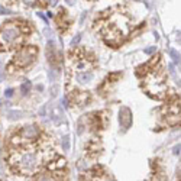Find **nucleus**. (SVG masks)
Wrapping results in <instances>:
<instances>
[{
  "label": "nucleus",
  "mask_w": 181,
  "mask_h": 181,
  "mask_svg": "<svg viewBox=\"0 0 181 181\" xmlns=\"http://www.w3.org/2000/svg\"><path fill=\"white\" fill-rule=\"evenodd\" d=\"M35 57H36V48H34V46H26V48H22V49L15 55L13 62H15L18 67L25 68L34 62Z\"/></svg>",
  "instance_id": "1"
},
{
  "label": "nucleus",
  "mask_w": 181,
  "mask_h": 181,
  "mask_svg": "<svg viewBox=\"0 0 181 181\" xmlns=\"http://www.w3.org/2000/svg\"><path fill=\"white\" fill-rule=\"evenodd\" d=\"M18 165L19 171L22 172H29L35 168L36 165V158L32 152H25V154H18L16 155V162H13Z\"/></svg>",
  "instance_id": "2"
},
{
  "label": "nucleus",
  "mask_w": 181,
  "mask_h": 181,
  "mask_svg": "<svg viewBox=\"0 0 181 181\" xmlns=\"http://www.w3.org/2000/svg\"><path fill=\"white\" fill-rule=\"evenodd\" d=\"M21 36V32L16 26L7 25L0 29V45H12L15 44Z\"/></svg>",
  "instance_id": "3"
},
{
  "label": "nucleus",
  "mask_w": 181,
  "mask_h": 181,
  "mask_svg": "<svg viewBox=\"0 0 181 181\" xmlns=\"http://www.w3.org/2000/svg\"><path fill=\"white\" fill-rule=\"evenodd\" d=\"M145 87H147V90L149 91L151 94H154V96H159V94H162V93L165 91V84H164L162 78L157 77L155 74H152L151 77H148Z\"/></svg>",
  "instance_id": "4"
},
{
  "label": "nucleus",
  "mask_w": 181,
  "mask_h": 181,
  "mask_svg": "<svg viewBox=\"0 0 181 181\" xmlns=\"http://www.w3.org/2000/svg\"><path fill=\"white\" fill-rule=\"evenodd\" d=\"M119 123L123 129H129L132 125V112L128 107H122L119 112Z\"/></svg>",
  "instance_id": "5"
},
{
  "label": "nucleus",
  "mask_w": 181,
  "mask_h": 181,
  "mask_svg": "<svg viewBox=\"0 0 181 181\" xmlns=\"http://www.w3.org/2000/svg\"><path fill=\"white\" fill-rule=\"evenodd\" d=\"M21 136H22L23 139H26V141H32V139H36V138L39 136V130H38L36 126L29 125V126H25L22 129Z\"/></svg>",
  "instance_id": "6"
},
{
  "label": "nucleus",
  "mask_w": 181,
  "mask_h": 181,
  "mask_svg": "<svg viewBox=\"0 0 181 181\" xmlns=\"http://www.w3.org/2000/svg\"><path fill=\"white\" fill-rule=\"evenodd\" d=\"M91 78H93V74H91V73H80L78 75H77V81L81 83V84L90 83Z\"/></svg>",
  "instance_id": "7"
},
{
  "label": "nucleus",
  "mask_w": 181,
  "mask_h": 181,
  "mask_svg": "<svg viewBox=\"0 0 181 181\" xmlns=\"http://www.w3.org/2000/svg\"><path fill=\"white\" fill-rule=\"evenodd\" d=\"M51 117H52V120L55 122V123H59L61 122V117H62V113H61V110L55 107V109H52V112H51Z\"/></svg>",
  "instance_id": "8"
},
{
  "label": "nucleus",
  "mask_w": 181,
  "mask_h": 181,
  "mask_svg": "<svg viewBox=\"0 0 181 181\" xmlns=\"http://www.w3.org/2000/svg\"><path fill=\"white\" fill-rule=\"evenodd\" d=\"M31 89H32V83H31V81H25L22 86H21V91H22L23 96H26V94L31 91Z\"/></svg>",
  "instance_id": "9"
},
{
  "label": "nucleus",
  "mask_w": 181,
  "mask_h": 181,
  "mask_svg": "<svg viewBox=\"0 0 181 181\" xmlns=\"http://www.w3.org/2000/svg\"><path fill=\"white\" fill-rule=\"evenodd\" d=\"M22 112H19V110H10L9 113H7V116H9V119L10 120H15V119H21L22 117Z\"/></svg>",
  "instance_id": "10"
},
{
  "label": "nucleus",
  "mask_w": 181,
  "mask_h": 181,
  "mask_svg": "<svg viewBox=\"0 0 181 181\" xmlns=\"http://www.w3.org/2000/svg\"><path fill=\"white\" fill-rule=\"evenodd\" d=\"M36 181H57V178L54 177V175H51V174H42V175H39Z\"/></svg>",
  "instance_id": "11"
},
{
  "label": "nucleus",
  "mask_w": 181,
  "mask_h": 181,
  "mask_svg": "<svg viewBox=\"0 0 181 181\" xmlns=\"http://www.w3.org/2000/svg\"><path fill=\"white\" fill-rule=\"evenodd\" d=\"M61 145H62V149H64V151H68V149H70V136H64V138H62Z\"/></svg>",
  "instance_id": "12"
},
{
  "label": "nucleus",
  "mask_w": 181,
  "mask_h": 181,
  "mask_svg": "<svg viewBox=\"0 0 181 181\" xmlns=\"http://www.w3.org/2000/svg\"><path fill=\"white\" fill-rule=\"evenodd\" d=\"M170 55L172 57V61L175 62V64H180V55L177 54V51H174V49H171L170 51Z\"/></svg>",
  "instance_id": "13"
},
{
  "label": "nucleus",
  "mask_w": 181,
  "mask_h": 181,
  "mask_svg": "<svg viewBox=\"0 0 181 181\" xmlns=\"http://www.w3.org/2000/svg\"><path fill=\"white\" fill-rule=\"evenodd\" d=\"M44 34H45V36L48 38V39H49V41L54 38V32H52L49 28H45V29H44Z\"/></svg>",
  "instance_id": "14"
},
{
  "label": "nucleus",
  "mask_w": 181,
  "mask_h": 181,
  "mask_svg": "<svg viewBox=\"0 0 181 181\" xmlns=\"http://www.w3.org/2000/svg\"><path fill=\"white\" fill-rule=\"evenodd\" d=\"M80 41H81V35H77L75 38H73V41H71V46H75Z\"/></svg>",
  "instance_id": "15"
},
{
  "label": "nucleus",
  "mask_w": 181,
  "mask_h": 181,
  "mask_svg": "<svg viewBox=\"0 0 181 181\" xmlns=\"http://www.w3.org/2000/svg\"><path fill=\"white\" fill-rule=\"evenodd\" d=\"M13 12L9 10V9H6V7H3V6H0V15H12Z\"/></svg>",
  "instance_id": "16"
},
{
  "label": "nucleus",
  "mask_w": 181,
  "mask_h": 181,
  "mask_svg": "<svg viewBox=\"0 0 181 181\" xmlns=\"http://www.w3.org/2000/svg\"><path fill=\"white\" fill-rule=\"evenodd\" d=\"M12 96H13V89H7V90L4 91V97H7V99H10Z\"/></svg>",
  "instance_id": "17"
},
{
  "label": "nucleus",
  "mask_w": 181,
  "mask_h": 181,
  "mask_svg": "<svg viewBox=\"0 0 181 181\" xmlns=\"http://www.w3.org/2000/svg\"><path fill=\"white\" fill-rule=\"evenodd\" d=\"M155 49H157L155 46H149V48L145 49V54H148V55H149V54H154V52H155Z\"/></svg>",
  "instance_id": "18"
},
{
  "label": "nucleus",
  "mask_w": 181,
  "mask_h": 181,
  "mask_svg": "<svg viewBox=\"0 0 181 181\" xmlns=\"http://www.w3.org/2000/svg\"><path fill=\"white\" fill-rule=\"evenodd\" d=\"M58 90H59V87H58V86H54V87H52V90H51V94H52V97H55V96L58 94Z\"/></svg>",
  "instance_id": "19"
},
{
  "label": "nucleus",
  "mask_w": 181,
  "mask_h": 181,
  "mask_svg": "<svg viewBox=\"0 0 181 181\" xmlns=\"http://www.w3.org/2000/svg\"><path fill=\"white\" fill-rule=\"evenodd\" d=\"M172 154H174V155H180V144L174 147V149H172Z\"/></svg>",
  "instance_id": "20"
},
{
  "label": "nucleus",
  "mask_w": 181,
  "mask_h": 181,
  "mask_svg": "<svg viewBox=\"0 0 181 181\" xmlns=\"http://www.w3.org/2000/svg\"><path fill=\"white\" fill-rule=\"evenodd\" d=\"M22 1L25 3V4H34L35 0H22Z\"/></svg>",
  "instance_id": "21"
},
{
  "label": "nucleus",
  "mask_w": 181,
  "mask_h": 181,
  "mask_svg": "<svg viewBox=\"0 0 181 181\" xmlns=\"http://www.w3.org/2000/svg\"><path fill=\"white\" fill-rule=\"evenodd\" d=\"M38 16H39L41 19H44V21H45V22H46V18H45V16H44V15H42V13H41V12H38Z\"/></svg>",
  "instance_id": "22"
},
{
  "label": "nucleus",
  "mask_w": 181,
  "mask_h": 181,
  "mask_svg": "<svg viewBox=\"0 0 181 181\" xmlns=\"http://www.w3.org/2000/svg\"><path fill=\"white\" fill-rule=\"evenodd\" d=\"M39 114H41V116H44V114H45V106H44V107L39 110Z\"/></svg>",
  "instance_id": "23"
},
{
  "label": "nucleus",
  "mask_w": 181,
  "mask_h": 181,
  "mask_svg": "<svg viewBox=\"0 0 181 181\" xmlns=\"http://www.w3.org/2000/svg\"><path fill=\"white\" fill-rule=\"evenodd\" d=\"M65 1H67V4H70V6H71V4H74V3H75V0H65Z\"/></svg>",
  "instance_id": "24"
},
{
  "label": "nucleus",
  "mask_w": 181,
  "mask_h": 181,
  "mask_svg": "<svg viewBox=\"0 0 181 181\" xmlns=\"http://www.w3.org/2000/svg\"><path fill=\"white\" fill-rule=\"evenodd\" d=\"M36 90H38V91H42V90H44V86H36Z\"/></svg>",
  "instance_id": "25"
},
{
  "label": "nucleus",
  "mask_w": 181,
  "mask_h": 181,
  "mask_svg": "<svg viewBox=\"0 0 181 181\" xmlns=\"http://www.w3.org/2000/svg\"><path fill=\"white\" fill-rule=\"evenodd\" d=\"M57 1H58V0H51V6H55V4H57Z\"/></svg>",
  "instance_id": "26"
}]
</instances>
